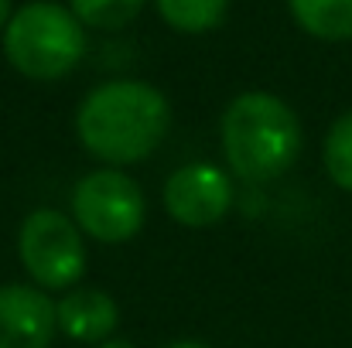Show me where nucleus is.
<instances>
[{
	"label": "nucleus",
	"mask_w": 352,
	"mask_h": 348,
	"mask_svg": "<svg viewBox=\"0 0 352 348\" xmlns=\"http://www.w3.org/2000/svg\"><path fill=\"white\" fill-rule=\"evenodd\" d=\"M171 126L168 100L133 79L93 89L76 116V133L89 154L110 164H137L154 154Z\"/></svg>",
	"instance_id": "1"
},
{
	"label": "nucleus",
	"mask_w": 352,
	"mask_h": 348,
	"mask_svg": "<svg viewBox=\"0 0 352 348\" xmlns=\"http://www.w3.org/2000/svg\"><path fill=\"white\" fill-rule=\"evenodd\" d=\"M223 150L243 181H274L298 161V116L270 93H243L223 116Z\"/></svg>",
	"instance_id": "2"
},
{
	"label": "nucleus",
	"mask_w": 352,
	"mask_h": 348,
	"mask_svg": "<svg viewBox=\"0 0 352 348\" xmlns=\"http://www.w3.org/2000/svg\"><path fill=\"white\" fill-rule=\"evenodd\" d=\"M3 48H7L10 65L21 76L38 79V82L62 79L79 65L86 51L82 21L48 0L24 3L7 24Z\"/></svg>",
	"instance_id": "3"
},
{
	"label": "nucleus",
	"mask_w": 352,
	"mask_h": 348,
	"mask_svg": "<svg viewBox=\"0 0 352 348\" xmlns=\"http://www.w3.org/2000/svg\"><path fill=\"white\" fill-rule=\"evenodd\" d=\"M72 212L79 229L100 242H126L144 226V195L123 171H93L76 185Z\"/></svg>",
	"instance_id": "4"
},
{
	"label": "nucleus",
	"mask_w": 352,
	"mask_h": 348,
	"mask_svg": "<svg viewBox=\"0 0 352 348\" xmlns=\"http://www.w3.org/2000/svg\"><path fill=\"white\" fill-rule=\"evenodd\" d=\"M17 249L24 270L48 290L72 287L86 270V246L79 229L52 209H38L24 219Z\"/></svg>",
	"instance_id": "5"
},
{
	"label": "nucleus",
	"mask_w": 352,
	"mask_h": 348,
	"mask_svg": "<svg viewBox=\"0 0 352 348\" xmlns=\"http://www.w3.org/2000/svg\"><path fill=\"white\" fill-rule=\"evenodd\" d=\"M164 205H168V216L175 222L192 226V229H206V226H216L230 212L233 185L212 164H185L168 178Z\"/></svg>",
	"instance_id": "6"
},
{
	"label": "nucleus",
	"mask_w": 352,
	"mask_h": 348,
	"mask_svg": "<svg viewBox=\"0 0 352 348\" xmlns=\"http://www.w3.org/2000/svg\"><path fill=\"white\" fill-rule=\"evenodd\" d=\"M58 328V308L45 290L0 287V348H48Z\"/></svg>",
	"instance_id": "7"
},
{
	"label": "nucleus",
	"mask_w": 352,
	"mask_h": 348,
	"mask_svg": "<svg viewBox=\"0 0 352 348\" xmlns=\"http://www.w3.org/2000/svg\"><path fill=\"white\" fill-rule=\"evenodd\" d=\"M55 308H58V328L76 342H100L113 335L120 321L113 297L103 290H76L62 297Z\"/></svg>",
	"instance_id": "8"
},
{
	"label": "nucleus",
	"mask_w": 352,
	"mask_h": 348,
	"mask_svg": "<svg viewBox=\"0 0 352 348\" xmlns=\"http://www.w3.org/2000/svg\"><path fill=\"white\" fill-rule=\"evenodd\" d=\"M294 21L325 41L352 38V0H291Z\"/></svg>",
	"instance_id": "9"
},
{
	"label": "nucleus",
	"mask_w": 352,
	"mask_h": 348,
	"mask_svg": "<svg viewBox=\"0 0 352 348\" xmlns=\"http://www.w3.org/2000/svg\"><path fill=\"white\" fill-rule=\"evenodd\" d=\"M226 3L230 0H157V10L175 31L202 34L226 17Z\"/></svg>",
	"instance_id": "10"
},
{
	"label": "nucleus",
	"mask_w": 352,
	"mask_h": 348,
	"mask_svg": "<svg viewBox=\"0 0 352 348\" xmlns=\"http://www.w3.org/2000/svg\"><path fill=\"white\" fill-rule=\"evenodd\" d=\"M325 171L339 188L352 192V110L339 116L325 137Z\"/></svg>",
	"instance_id": "11"
},
{
	"label": "nucleus",
	"mask_w": 352,
	"mask_h": 348,
	"mask_svg": "<svg viewBox=\"0 0 352 348\" xmlns=\"http://www.w3.org/2000/svg\"><path fill=\"white\" fill-rule=\"evenodd\" d=\"M140 7H144V0H72L76 17L82 24L103 27V31H113V27L130 24Z\"/></svg>",
	"instance_id": "12"
},
{
	"label": "nucleus",
	"mask_w": 352,
	"mask_h": 348,
	"mask_svg": "<svg viewBox=\"0 0 352 348\" xmlns=\"http://www.w3.org/2000/svg\"><path fill=\"white\" fill-rule=\"evenodd\" d=\"M10 24V0H0V27Z\"/></svg>",
	"instance_id": "13"
},
{
	"label": "nucleus",
	"mask_w": 352,
	"mask_h": 348,
	"mask_svg": "<svg viewBox=\"0 0 352 348\" xmlns=\"http://www.w3.org/2000/svg\"><path fill=\"white\" fill-rule=\"evenodd\" d=\"M168 348H209V345H202V342H175V345H168Z\"/></svg>",
	"instance_id": "14"
},
{
	"label": "nucleus",
	"mask_w": 352,
	"mask_h": 348,
	"mask_svg": "<svg viewBox=\"0 0 352 348\" xmlns=\"http://www.w3.org/2000/svg\"><path fill=\"white\" fill-rule=\"evenodd\" d=\"M100 348H133V345L123 342V338H113V342H107V345H100Z\"/></svg>",
	"instance_id": "15"
}]
</instances>
